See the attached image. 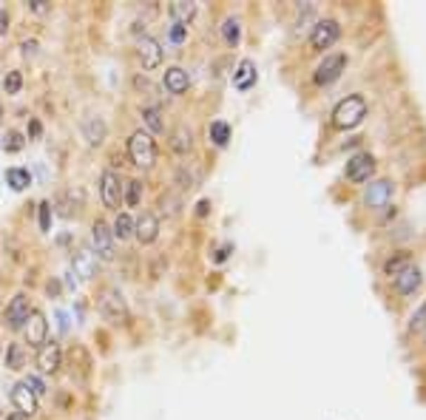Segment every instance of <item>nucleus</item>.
Returning a JSON list of instances; mask_svg holds the SVG:
<instances>
[{
    "instance_id": "nucleus-2",
    "label": "nucleus",
    "mask_w": 426,
    "mask_h": 420,
    "mask_svg": "<svg viewBox=\"0 0 426 420\" xmlns=\"http://www.w3.org/2000/svg\"><path fill=\"white\" fill-rule=\"evenodd\" d=\"M128 157L136 168H154L157 162V143L148 131H134L128 139Z\"/></svg>"
},
{
    "instance_id": "nucleus-7",
    "label": "nucleus",
    "mask_w": 426,
    "mask_h": 420,
    "mask_svg": "<svg viewBox=\"0 0 426 420\" xmlns=\"http://www.w3.org/2000/svg\"><path fill=\"white\" fill-rule=\"evenodd\" d=\"M91 244H94V256H100L103 261H114V233L103 219H97L91 228Z\"/></svg>"
},
{
    "instance_id": "nucleus-18",
    "label": "nucleus",
    "mask_w": 426,
    "mask_h": 420,
    "mask_svg": "<svg viewBox=\"0 0 426 420\" xmlns=\"http://www.w3.org/2000/svg\"><path fill=\"white\" fill-rule=\"evenodd\" d=\"M71 264H75V273H77L80 278H91L94 270H97V256H94V250L80 247L75 256H71Z\"/></svg>"
},
{
    "instance_id": "nucleus-27",
    "label": "nucleus",
    "mask_w": 426,
    "mask_h": 420,
    "mask_svg": "<svg viewBox=\"0 0 426 420\" xmlns=\"http://www.w3.org/2000/svg\"><path fill=\"white\" fill-rule=\"evenodd\" d=\"M139 199H142V182H139V179H131V182L125 185L122 202H125L128 207H136V204H139Z\"/></svg>"
},
{
    "instance_id": "nucleus-13",
    "label": "nucleus",
    "mask_w": 426,
    "mask_h": 420,
    "mask_svg": "<svg viewBox=\"0 0 426 420\" xmlns=\"http://www.w3.org/2000/svg\"><path fill=\"white\" fill-rule=\"evenodd\" d=\"M136 54H139V60H142V68H157V65L162 63V46H160L157 37H148V34L139 37Z\"/></svg>"
},
{
    "instance_id": "nucleus-5",
    "label": "nucleus",
    "mask_w": 426,
    "mask_h": 420,
    "mask_svg": "<svg viewBox=\"0 0 426 420\" xmlns=\"http://www.w3.org/2000/svg\"><path fill=\"white\" fill-rule=\"evenodd\" d=\"M347 68V54H327L318 68H316V74H313V83L316 86H330L341 77V72Z\"/></svg>"
},
{
    "instance_id": "nucleus-12",
    "label": "nucleus",
    "mask_w": 426,
    "mask_h": 420,
    "mask_svg": "<svg viewBox=\"0 0 426 420\" xmlns=\"http://www.w3.org/2000/svg\"><path fill=\"white\" fill-rule=\"evenodd\" d=\"M23 332H26V341H29L32 346H43V343H46V332H49L46 315L37 313V310H32L29 318H26V324H23Z\"/></svg>"
},
{
    "instance_id": "nucleus-17",
    "label": "nucleus",
    "mask_w": 426,
    "mask_h": 420,
    "mask_svg": "<svg viewBox=\"0 0 426 420\" xmlns=\"http://www.w3.org/2000/svg\"><path fill=\"white\" fill-rule=\"evenodd\" d=\"M256 80H259L256 63H253V60H242V63L236 65V72H233V86H236L239 91H250V88L256 86Z\"/></svg>"
},
{
    "instance_id": "nucleus-16",
    "label": "nucleus",
    "mask_w": 426,
    "mask_h": 420,
    "mask_svg": "<svg viewBox=\"0 0 426 420\" xmlns=\"http://www.w3.org/2000/svg\"><path fill=\"white\" fill-rule=\"evenodd\" d=\"M134 236H136L142 244L157 242V236H160V219H157L154 214H142L139 222H134Z\"/></svg>"
},
{
    "instance_id": "nucleus-28",
    "label": "nucleus",
    "mask_w": 426,
    "mask_h": 420,
    "mask_svg": "<svg viewBox=\"0 0 426 420\" xmlns=\"http://www.w3.org/2000/svg\"><path fill=\"white\" fill-rule=\"evenodd\" d=\"M23 361H26L23 346L20 343H9V349H6V367L9 369H23Z\"/></svg>"
},
{
    "instance_id": "nucleus-10",
    "label": "nucleus",
    "mask_w": 426,
    "mask_h": 420,
    "mask_svg": "<svg viewBox=\"0 0 426 420\" xmlns=\"http://www.w3.org/2000/svg\"><path fill=\"white\" fill-rule=\"evenodd\" d=\"M12 403L18 406V414H23V417H32V414L37 412V403H40V398L32 392V386H29L26 381H20V383H15V386H12Z\"/></svg>"
},
{
    "instance_id": "nucleus-6",
    "label": "nucleus",
    "mask_w": 426,
    "mask_h": 420,
    "mask_svg": "<svg viewBox=\"0 0 426 420\" xmlns=\"http://www.w3.org/2000/svg\"><path fill=\"white\" fill-rule=\"evenodd\" d=\"M338 34H341L338 20L321 18V20H316V26H313V32H310V46H313V48H330V46L338 40Z\"/></svg>"
},
{
    "instance_id": "nucleus-40",
    "label": "nucleus",
    "mask_w": 426,
    "mask_h": 420,
    "mask_svg": "<svg viewBox=\"0 0 426 420\" xmlns=\"http://www.w3.org/2000/svg\"><path fill=\"white\" fill-rule=\"evenodd\" d=\"M20 48H23V54L29 57V54H34V51H37V40H23V46H20Z\"/></svg>"
},
{
    "instance_id": "nucleus-41",
    "label": "nucleus",
    "mask_w": 426,
    "mask_h": 420,
    "mask_svg": "<svg viewBox=\"0 0 426 420\" xmlns=\"http://www.w3.org/2000/svg\"><path fill=\"white\" fill-rule=\"evenodd\" d=\"M40 133H43L40 119H32V122H29V136H40Z\"/></svg>"
},
{
    "instance_id": "nucleus-33",
    "label": "nucleus",
    "mask_w": 426,
    "mask_h": 420,
    "mask_svg": "<svg viewBox=\"0 0 426 420\" xmlns=\"http://www.w3.org/2000/svg\"><path fill=\"white\" fill-rule=\"evenodd\" d=\"M37 210H40V230L49 233L51 230V202H40Z\"/></svg>"
},
{
    "instance_id": "nucleus-42",
    "label": "nucleus",
    "mask_w": 426,
    "mask_h": 420,
    "mask_svg": "<svg viewBox=\"0 0 426 420\" xmlns=\"http://www.w3.org/2000/svg\"><path fill=\"white\" fill-rule=\"evenodd\" d=\"M207 207H210V202H207V199H202V202L196 204V214H199V216H205V214H207Z\"/></svg>"
},
{
    "instance_id": "nucleus-26",
    "label": "nucleus",
    "mask_w": 426,
    "mask_h": 420,
    "mask_svg": "<svg viewBox=\"0 0 426 420\" xmlns=\"http://www.w3.org/2000/svg\"><path fill=\"white\" fill-rule=\"evenodd\" d=\"M111 233H114L120 242H122V239H131V236H134V219H131L128 214H120V216H117V222H114V230H111Z\"/></svg>"
},
{
    "instance_id": "nucleus-23",
    "label": "nucleus",
    "mask_w": 426,
    "mask_h": 420,
    "mask_svg": "<svg viewBox=\"0 0 426 420\" xmlns=\"http://www.w3.org/2000/svg\"><path fill=\"white\" fill-rule=\"evenodd\" d=\"M142 119H146V125H148L154 133H162V131H165V119H162V108H160V105H146V108H142Z\"/></svg>"
},
{
    "instance_id": "nucleus-20",
    "label": "nucleus",
    "mask_w": 426,
    "mask_h": 420,
    "mask_svg": "<svg viewBox=\"0 0 426 420\" xmlns=\"http://www.w3.org/2000/svg\"><path fill=\"white\" fill-rule=\"evenodd\" d=\"M165 88L171 91V94H185L188 91V72L185 68H179V65H171V68H165Z\"/></svg>"
},
{
    "instance_id": "nucleus-24",
    "label": "nucleus",
    "mask_w": 426,
    "mask_h": 420,
    "mask_svg": "<svg viewBox=\"0 0 426 420\" xmlns=\"http://www.w3.org/2000/svg\"><path fill=\"white\" fill-rule=\"evenodd\" d=\"M6 182L12 185V190H26L32 185V173H29V168H9Z\"/></svg>"
},
{
    "instance_id": "nucleus-25",
    "label": "nucleus",
    "mask_w": 426,
    "mask_h": 420,
    "mask_svg": "<svg viewBox=\"0 0 426 420\" xmlns=\"http://www.w3.org/2000/svg\"><path fill=\"white\" fill-rule=\"evenodd\" d=\"M171 136H174V139H171V148H174L176 154H188V151H191V145H193V133H191L188 128H176Z\"/></svg>"
},
{
    "instance_id": "nucleus-3",
    "label": "nucleus",
    "mask_w": 426,
    "mask_h": 420,
    "mask_svg": "<svg viewBox=\"0 0 426 420\" xmlns=\"http://www.w3.org/2000/svg\"><path fill=\"white\" fill-rule=\"evenodd\" d=\"M347 179L349 182H370V176L375 173V157L370 151H359V154H352L347 159V168H344Z\"/></svg>"
},
{
    "instance_id": "nucleus-32",
    "label": "nucleus",
    "mask_w": 426,
    "mask_h": 420,
    "mask_svg": "<svg viewBox=\"0 0 426 420\" xmlns=\"http://www.w3.org/2000/svg\"><path fill=\"white\" fill-rule=\"evenodd\" d=\"M4 88H6V94H18V91L23 88V74H20V72H6Z\"/></svg>"
},
{
    "instance_id": "nucleus-9",
    "label": "nucleus",
    "mask_w": 426,
    "mask_h": 420,
    "mask_svg": "<svg viewBox=\"0 0 426 420\" xmlns=\"http://www.w3.org/2000/svg\"><path fill=\"white\" fill-rule=\"evenodd\" d=\"M392 193H395V185L389 182V179H375V182H370L367 185V190H364V202H367V207H387L389 202H392Z\"/></svg>"
},
{
    "instance_id": "nucleus-1",
    "label": "nucleus",
    "mask_w": 426,
    "mask_h": 420,
    "mask_svg": "<svg viewBox=\"0 0 426 420\" xmlns=\"http://www.w3.org/2000/svg\"><path fill=\"white\" fill-rule=\"evenodd\" d=\"M364 117H367V100L361 94H349L333 108V125L341 128V131H349L355 125H361Z\"/></svg>"
},
{
    "instance_id": "nucleus-19",
    "label": "nucleus",
    "mask_w": 426,
    "mask_h": 420,
    "mask_svg": "<svg viewBox=\"0 0 426 420\" xmlns=\"http://www.w3.org/2000/svg\"><path fill=\"white\" fill-rule=\"evenodd\" d=\"M105 133H108V125H105L103 117H89L83 122V136H86L89 145H103L105 143Z\"/></svg>"
},
{
    "instance_id": "nucleus-36",
    "label": "nucleus",
    "mask_w": 426,
    "mask_h": 420,
    "mask_svg": "<svg viewBox=\"0 0 426 420\" xmlns=\"http://www.w3.org/2000/svg\"><path fill=\"white\" fill-rule=\"evenodd\" d=\"M26 383L32 386V392H34L37 398H40V395H46V386H43V381H40V378H34V375H29V378H26Z\"/></svg>"
},
{
    "instance_id": "nucleus-29",
    "label": "nucleus",
    "mask_w": 426,
    "mask_h": 420,
    "mask_svg": "<svg viewBox=\"0 0 426 420\" xmlns=\"http://www.w3.org/2000/svg\"><path fill=\"white\" fill-rule=\"evenodd\" d=\"M222 37H225L231 46H236V43H239V37H242V26H239V20H236V18H228V20L222 23Z\"/></svg>"
},
{
    "instance_id": "nucleus-11",
    "label": "nucleus",
    "mask_w": 426,
    "mask_h": 420,
    "mask_svg": "<svg viewBox=\"0 0 426 420\" xmlns=\"http://www.w3.org/2000/svg\"><path fill=\"white\" fill-rule=\"evenodd\" d=\"M60 364H63L60 343L46 341V343L37 349V367H40V372H43V375H51V372H57V369H60Z\"/></svg>"
},
{
    "instance_id": "nucleus-43",
    "label": "nucleus",
    "mask_w": 426,
    "mask_h": 420,
    "mask_svg": "<svg viewBox=\"0 0 426 420\" xmlns=\"http://www.w3.org/2000/svg\"><path fill=\"white\" fill-rule=\"evenodd\" d=\"M6 420H23V414H9Z\"/></svg>"
},
{
    "instance_id": "nucleus-39",
    "label": "nucleus",
    "mask_w": 426,
    "mask_h": 420,
    "mask_svg": "<svg viewBox=\"0 0 426 420\" xmlns=\"http://www.w3.org/2000/svg\"><path fill=\"white\" fill-rule=\"evenodd\" d=\"M6 32H9V12L0 9V34H6Z\"/></svg>"
},
{
    "instance_id": "nucleus-31",
    "label": "nucleus",
    "mask_w": 426,
    "mask_h": 420,
    "mask_svg": "<svg viewBox=\"0 0 426 420\" xmlns=\"http://www.w3.org/2000/svg\"><path fill=\"white\" fill-rule=\"evenodd\" d=\"M4 151H9V154L23 151V133H20V131H9V133H6V139H4Z\"/></svg>"
},
{
    "instance_id": "nucleus-22",
    "label": "nucleus",
    "mask_w": 426,
    "mask_h": 420,
    "mask_svg": "<svg viewBox=\"0 0 426 420\" xmlns=\"http://www.w3.org/2000/svg\"><path fill=\"white\" fill-rule=\"evenodd\" d=\"M207 136H210V143H213V145L225 148V145H228V139H231V125H228L225 119H213V122H210V128H207Z\"/></svg>"
},
{
    "instance_id": "nucleus-21",
    "label": "nucleus",
    "mask_w": 426,
    "mask_h": 420,
    "mask_svg": "<svg viewBox=\"0 0 426 420\" xmlns=\"http://www.w3.org/2000/svg\"><path fill=\"white\" fill-rule=\"evenodd\" d=\"M168 12H171V20H174V23L188 26V23L196 18V4H191V0H174Z\"/></svg>"
},
{
    "instance_id": "nucleus-35",
    "label": "nucleus",
    "mask_w": 426,
    "mask_h": 420,
    "mask_svg": "<svg viewBox=\"0 0 426 420\" xmlns=\"http://www.w3.org/2000/svg\"><path fill=\"white\" fill-rule=\"evenodd\" d=\"M409 329H426V301L415 310V315H412V321H409Z\"/></svg>"
},
{
    "instance_id": "nucleus-15",
    "label": "nucleus",
    "mask_w": 426,
    "mask_h": 420,
    "mask_svg": "<svg viewBox=\"0 0 426 420\" xmlns=\"http://www.w3.org/2000/svg\"><path fill=\"white\" fill-rule=\"evenodd\" d=\"M29 313H32V307H29V296H26V293H18V296L12 298V304L6 307V324H9L12 329H20V327L26 324Z\"/></svg>"
},
{
    "instance_id": "nucleus-30",
    "label": "nucleus",
    "mask_w": 426,
    "mask_h": 420,
    "mask_svg": "<svg viewBox=\"0 0 426 420\" xmlns=\"http://www.w3.org/2000/svg\"><path fill=\"white\" fill-rule=\"evenodd\" d=\"M406 264H412V258H409L406 253H395V256H392V258L384 264V270H387V275L392 278V275H398V273H401Z\"/></svg>"
},
{
    "instance_id": "nucleus-4",
    "label": "nucleus",
    "mask_w": 426,
    "mask_h": 420,
    "mask_svg": "<svg viewBox=\"0 0 426 420\" xmlns=\"http://www.w3.org/2000/svg\"><path fill=\"white\" fill-rule=\"evenodd\" d=\"M100 310H103V315H105L108 321H114V324L128 321V304H125V296H122L117 287L103 290V296H100Z\"/></svg>"
},
{
    "instance_id": "nucleus-8",
    "label": "nucleus",
    "mask_w": 426,
    "mask_h": 420,
    "mask_svg": "<svg viewBox=\"0 0 426 420\" xmlns=\"http://www.w3.org/2000/svg\"><path fill=\"white\" fill-rule=\"evenodd\" d=\"M100 196H103V204L117 210L120 202H122V182H120V173L117 171H103L100 176Z\"/></svg>"
},
{
    "instance_id": "nucleus-37",
    "label": "nucleus",
    "mask_w": 426,
    "mask_h": 420,
    "mask_svg": "<svg viewBox=\"0 0 426 420\" xmlns=\"http://www.w3.org/2000/svg\"><path fill=\"white\" fill-rule=\"evenodd\" d=\"M231 253H233V244H222L217 253H213V261H217V264H222V261H225Z\"/></svg>"
},
{
    "instance_id": "nucleus-14",
    "label": "nucleus",
    "mask_w": 426,
    "mask_h": 420,
    "mask_svg": "<svg viewBox=\"0 0 426 420\" xmlns=\"http://www.w3.org/2000/svg\"><path fill=\"white\" fill-rule=\"evenodd\" d=\"M420 282H423V275H420V270L415 264H406L398 275H392V284H395V290L401 296H412L420 287Z\"/></svg>"
},
{
    "instance_id": "nucleus-34",
    "label": "nucleus",
    "mask_w": 426,
    "mask_h": 420,
    "mask_svg": "<svg viewBox=\"0 0 426 420\" xmlns=\"http://www.w3.org/2000/svg\"><path fill=\"white\" fill-rule=\"evenodd\" d=\"M168 37H171V43H174V46H182V43L188 40V26H182V23H171Z\"/></svg>"
},
{
    "instance_id": "nucleus-38",
    "label": "nucleus",
    "mask_w": 426,
    "mask_h": 420,
    "mask_svg": "<svg viewBox=\"0 0 426 420\" xmlns=\"http://www.w3.org/2000/svg\"><path fill=\"white\" fill-rule=\"evenodd\" d=\"M29 9L37 12V15H43V12H49V4H46V0H29Z\"/></svg>"
}]
</instances>
